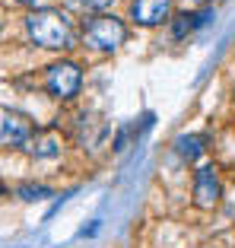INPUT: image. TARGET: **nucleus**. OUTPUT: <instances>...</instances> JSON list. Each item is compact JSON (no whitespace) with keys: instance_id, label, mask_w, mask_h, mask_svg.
<instances>
[{"instance_id":"7ed1b4c3","label":"nucleus","mask_w":235,"mask_h":248,"mask_svg":"<svg viewBox=\"0 0 235 248\" xmlns=\"http://www.w3.org/2000/svg\"><path fill=\"white\" fill-rule=\"evenodd\" d=\"M80 83H83V70L73 61H58L44 73V86L54 99H73L80 93Z\"/></svg>"},{"instance_id":"20e7f679","label":"nucleus","mask_w":235,"mask_h":248,"mask_svg":"<svg viewBox=\"0 0 235 248\" xmlns=\"http://www.w3.org/2000/svg\"><path fill=\"white\" fill-rule=\"evenodd\" d=\"M172 16V0H133L131 3V19L143 29H153Z\"/></svg>"},{"instance_id":"f257e3e1","label":"nucleus","mask_w":235,"mask_h":248,"mask_svg":"<svg viewBox=\"0 0 235 248\" xmlns=\"http://www.w3.org/2000/svg\"><path fill=\"white\" fill-rule=\"evenodd\" d=\"M26 32L42 48H70L73 45V26L70 16L60 10H35L26 16Z\"/></svg>"},{"instance_id":"0eeeda50","label":"nucleus","mask_w":235,"mask_h":248,"mask_svg":"<svg viewBox=\"0 0 235 248\" xmlns=\"http://www.w3.org/2000/svg\"><path fill=\"white\" fill-rule=\"evenodd\" d=\"M204 150H206V143H204V137H197V134H181V137L175 140V153L181 156V159H188V162H194Z\"/></svg>"},{"instance_id":"9b49d317","label":"nucleus","mask_w":235,"mask_h":248,"mask_svg":"<svg viewBox=\"0 0 235 248\" xmlns=\"http://www.w3.org/2000/svg\"><path fill=\"white\" fill-rule=\"evenodd\" d=\"M16 3H35V0H16Z\"/></svg>"},{"instance_id":"423d86ee","label":"nucleus","mask_w":235,"mask_h":248,"mask_svg":"<svg viewBox=\"0 0 235 248\" xmlns=\"http://www.w3.org/2000/svg\"><path fill=\"white\" fill-rule=\"evenodd\" d=\"M220 194H222V188H220V178H216L213 166L197 169V178H194V204L213 207V204H220Z\"/></svg>"},{"instance_id":"39448f33","label":"nucleus","mask_w":235,"mask_h":248,"mask_svg":"<svg viewBox=\"0 0 235 248\" xmlns=\"http://www.w3.org/2000/svg\"><path fill=\"white\" fill-rule=\"evenodd\" d=\"M32 134H35V127H32V121L26 115H19V111H7L3 115V127H0V140L10 146H26L32 140Z\"/></svg>"},{"instance_id":"6e6552de","label":"nucleus","mask_w":235,"mask_h":248,"mask_svg":"<svg viewBox=\"0 0 235 248\" xmlns=\"http://www.w3.org/2000/svg\"><path fill=\"white\" fill-rule=\"evenodd\" d=\"M16 194H19L22 201H48L54 191H51V188H44V185H22Z\"/></svg>"},{"instance_id":"1a4fd4ad","label":"nucleus","mask_w":235,"mask_h":248,"mask_svg":"<svg viewBox=\"0 0 235 248\" xmlns=\"http://www.w3.org/2000/svg\"><path fill=\"white\" fill-rule=\"evenodd\" d=\"M60 146H58V140H51V137H44V140H38V146H35V156H54Z\"/></svg>"},{"instance_id":"9d476101","label":"nucleus","mask_w":235,"mask_h":248,"mask_svg":"<svg viewBox=\"0 0 235 248\" xmlns=\"http://www.w3.org/2000/svg\"><path fill=\"white\" fill-rule=\"evenodd\" d=\"M83 7H89V10H105V7H111V0H83Z\"/></svg>"},{"instance_id":"f8f14e48","label":"nucleus","mask_w":235,"mask_h":248,"mask_svg":"<svg viewBox=\"0 0 235 248\" xmlns=\"http://www.w3.org/2000/svg\"><path fill=\"white\" fill-rule=\"evenodd\" d=\"M0 194H3V188H0Z\"/></svg>"},{"instance_id":"f03ea898","label":"nucleus","mask_w":235,"mask_h":248,"mask_svg":"<svg viewBox=\"0 0 235 248\" xmlns=\"http://www.w3.org/2000/svg\"><path fill=\"white\" fill-rule=\"evenodd\" d=\"M83 38H86V45L96 48V51H115L127 38V29L118 16H96V19H89Z\"/></svg>"}]
</instances>
